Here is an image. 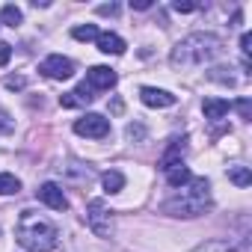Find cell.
Masks as SVG:
<instances>
[{
    "instance_id": "obj_1",
    "label": "cell",
    "mask_w": 252,
    "mask_h": 252,
    "mask_svg": "<svg viewBox=\"0 0 252 252\" xmlns=\"http://www.w3.org/2000/svg\"><path fill=\"white\" fill-rule=\"evenodd\" d=\"M220 54H222V39L220 36H214V33H190L172 48L169 63H172V68L187 71V68H199L205 63H214Z\"/></svg>"
},
{
    "instance_id": "obj_2",
    "label": "cell",
    "mask_w": 252,
    "mask_h": 252,
    "mask_svg": "<svg viewBox=\"0 0 252 252\" xmlns=\"http://www.w3.org/2000/svg\"><path fill=\"white\" fill-rule=\"evenodd\" d=\"M211 205H214V199H211L208 178H190L184 187H175V193L163 202V211L169 217L193 220V217H202L205 211H211Z\"/></svg>"
},
{
    "instance_id": "obj_3",
    "label": "cell",
    "mask_w": 252,
    "mask_h": 252,
    "mask_svg": "<svg viewBox=\"0 0 252 252\" xmlns=\"http://www.w3.org/2000/svg\"><path fill=\"white\" fill-rule=\"evenodd\" d=\"M15 237H18V243H21L27 252H51V249H57V243H60L57 225H54L48 217L36 214V211H21Z\"/></svg>"
},
{
    "instance_id": "obj_4",
    "label": "cell",
    "mask_w": 252,
    "mask_h": 252,
    "mask_svg": "<svg viewBox=\"0 0 252 252\" xmlns=\"http://www.w3.org/2000/svg\"><path fill=\"white\" fill-rule=\"evenodd\" d=\"M86 222L98 237H110L113 234V211L107 208L104 199H92L86 205Z\"/></svg>"
},
{
    "instance_id": "obj_5",
    "label": "cell",
    "mask_w": 252,
    "mask_h": 252,
    "mask_svg": "<svg viewBox=\"0 0 252 252\" xmlns=\"http://www.w3.org/2000/svg\"><path fill=\"white\" fill-rule=\"evenodd\" d=\"M74 134L77 137H89V140H104L110 134V119L101 113H86L74 122Z\"/></svg>"
},
{
    "instance_id": "obj_6",
    "label": "cell",
    "mask_w": 252,
    "mask_h": 252,
    "mask_svg": "<svg viewBox=\"0 0 252 252\" xmlns=\"http://www.w3.org/2000/svg\"><path fill=\"white\" fill-rule=\"evenodd\" d=\"M39 71L45 77H51V80H68L74 74V63L68 57H63V54H51V57H45L39 63Z\"/></svg>"
},
{
    "instance_id": "obj_7",
    "label": "cell",
    "mask_w": 252,
    "mask_h": 252,
    "mask_svg": "<svg viewBox=\"0 0 252 252\" xmlns=\"http://www.w3.org/2000/svg\"><path fill=\"white\" fill-rule=\"evenodd\" d=\"M116 80H119V74H116L113 68H107V65H92V68L86 71V80H83V83H89L95 92H101V89H113Z\"/></svg>"
},
{
    "instance_id": "obj_8",
    "label": "cell",
    "mask_w": 252,
    "mask_h": 252,
    "mask_svg": "<svg viewBox=\"0 0 252 252\" xmlns=\"http://www.w3.org/2000/svg\"><path fill=\"white\" fill-rule=\"evenodd\" d=\"M140 101H143L146 107L163 110V107H172V104H175V95L166 92V89H158V86H143V89H140Z\"/></svg>"
},
{
    "instance_id": "obj_9",
    "label": "cell",
    "mask_w": 252,
    "mask_h": 252,
    "mask_svg": "<svg viewBox=\"0 0 252 252\" xmlns=\"http://www.w3.org/2000/svg\"><path fill=\"white\" fill-rule=\"evenodd\" d=\"M39 202H45V205L54 208V211H68V199H65V193H63L54 181H48V184L39 187Z\"/></svg>"
},
{
    "instance_id": "obj_10",
    "label": "cell",
    "mask_w": 252,
    "mask_h": 252,
    "mask_svg": "<svg viewBox=\"0 0 252 252\" xmlns=\"http://www.w3.org/2000/svg\"><path fill=\"white\" fill-rule=\"evenodd\" d=\"M92 101H95V89H92L89 83H80L77 89L60 95V104H63V107H86V104H92Z\"/></svg>"
},
{
    "instance_id": "obj_11",
    "label": "cell",
    "mask_w": 252,
    "mask_h": 252,
    "mask_svg": "<svg viewBox=\"0 0 252 252\" xmlns=\"http://www.w3.org/2000/svg\"><path fill=\"white\" fill-rule=\"evenodd\" d=\"M228 110H231V104H228L225 98H205V101H202V113H205V119H211V122L225 119Z\"/></svg>"
},
{
    "instance_id": "obj_12",
    "label": "cell",
    "mask_w": 252,
    "mask_h": 252,
    "mask_svg": "<svg viewBox=\"0 0 252 252\" xmlns=\"http://www.w3.org/2000/svg\"><path fill=\"white\" fill-rule=\"evenodd\" d=\"M95 42H98V51H101V54H113V57L125 54V48H128V45H125V39L116 36V33H98Z\"/></svg>"
},
{
    "instance_id": "obj_13",
    "label": "cell",
    "mask_w": 252,
    "mask_h": 252,
    "mask_svg": "<svg viewBox=\"0 0 252 252\" xmlns=\"http://www.w3.org/2000/svg\"><path fill=\"white\" fill-rule=\"evenodd\" d=\"M163 172H166V181H169V187H184V184L193 178V175H190V169H187L181 160H178V163H172V166H166Z\"/></svg>"
},
{
    "instance_id": "obj_14",
    "label": "cell",
    "mask_w": 252,
    "mask_h": 252,
    "mask_svg": "<svg viewBox=\"0 0 252 252\" xmlns=\"http://www.w3.org/2000/svg\"><path fill=\"white\" fill-rule=\"evenodd\" d=\"M184 149H187V137H181V140H172L169 152H166V155H163V160H160V169H166V166L178 163V160H181V155H184Z\"/></svg>"
},
{
    "instance_id": "obj_15",
    "label": "cell",
    "mask_w": 252,
    "mask_h": 252,
    "mask_svg": "<svg viewBox=\"0 0 252 252\" xmlns=\"http://www.w3.org/2000/svg\"><path fill=\"white\" fill-rule=\"evenodd\" d=\"M101 187H104L107 193H119V190L125 187V175H122V172H116V169H110V172H104V175H101Z\"/></svg>"
},
{
    "instance_id": "obj_16",
    "label": "cell",
    "mask_w": 252,
    "mask_h": 252,
    "mask_svg": "<svg viewBox=\"0 0 252 252\" xmlns=\"http://www.w3.org/2000/svg\"><path fill=\"white\" fill-rule=\"evenodd\" d=\"M24 21V15H21V9L15 6V3H6L3 9H0V24H6V27H18Z\"/></svg>"
},
{
    "instance_id": "obj_17",
    "label": "cell",
    "mask_w": 252,
    "mask_h": 252,
    "mask_svg": "<svg viewBox=\"0 0 252 252\" xmlns=\"http://www.w3.org/2000/svg\"><path fill=\"white\" fill-rule=\"evenodd\" d=\"M193 252H237V246L228 243V240H205V243H199Z\"/></svg>"
},
{
    "instance_id": "obj_18",
    "label": "cell",
    "mask_w": 252,
    "mask_h": 252,
    "mask_svg": "<svg viewBox=\"0 0 252 252\" xmlns=\"http://www.w3.org/2000/svg\"><path fill=\"white\" fill-rule=\"evenodd\" d=\"M21 190V181L12 172H0V196H15Z\"/></svg>"
},
{
    "instance_id": "obj_19",
    "label": "cell",
    "mask_w": 252,
    "mask_h": 252,
    "mask_svg": "<svg viewBox=\"0 0 252 252\" xmlns=\"http://www.w3.org/2000/svg\"><path fill=\"white\" fill-rule=\"evenodd\" d=\"M228 178H231L237 187H249V184H252V172H249L246 166H231V169H228Z\"/></svg>"
},
{
    "instance_id": "obj_20",
    "label": "cell",
    "mask_w": 252,
    "mask_h": 252,
    "mask_svg": "<svg viewBox=\"0 0 252 252\" xmlns=\"http://www.w3.org/2000/svg\"><path fill=\"white\" fill-rule=\"evenodd\" d=\"M71 36H74L77 42H92V39H98V27H95V24H80V27L71 30Z\"/></svg>"
},
{
    "instance_id": "obj_21",
    "label": "cell",
    "mask_w": 252,
    "mask_h": 252,
    "mask_svg": "<svg viewBox=\"0 0 252 252\" xmlns=\"http://www.w3.org/2000/svg\"><path fill=\"white\" fill-rule=\"evenodd\" d=\"M12 131H15V119H12L3 107H0V134L6 137V134H12Z\"/></svg>"
},
{
    "instance_id": "obj_22",
    "label": "cell",
    "mask_w": 252,
    "mask_h": 252,
    "mask_svg": "<svg viewBox=\"0 0 252 252\" xmlns=\"http://www.w3.org/2000/svg\"><path fill=\"white\" fill-rule=\"evenodd\" d=\"M172 9H175V12H196V9H199V3H193V0H175Z\"/></svg>"
},
{
    "instance_id": "obj_23",
    "label": "cell",
    "mask_w": 252,
    "mask_h": 252,
    "mask_svg": "<svg viewBox=\"0 0 252 252\" xmlns=\"http://www.w3.org/2000/svg\"><path fill=\"white\" fill-rule=\"evenodd\" d=\"M237 113H240V119H243V122H249V119H252V104H249V98H240V101H237Z\"/></svg>"
},
{
    "instance_id": "obj_24",
    "label": "cell",
    "mask_w": 252,
    "mask_h": 252,
    "mask_svg": "<svg viewBox=\"0 0 252 252\" xmlns=\"http://www.w3.org/2000/svg\"><path fill=\"white\" fill-rule=\"evenodd\" d=\"M249 45H252V36H249V33H243V36H240V51H243V63H249V51H252Z\"/></svg>"
},
{
    "instance_id": "obj_25",
    "label": "cell",
    "mask_w": 252,
    "mask_h": 252,
    "mask_svg": "<svg viewBox=\"0 0 252 252\" xmlns=\"http://www.w3.org/2000/svg\"><path fill=\"white\" fill-rule=\"evenodd\" d=\"M9 57H12V45L0 42V65H6V63H9Z\"/></svg>"
},
{
    "instance_id": "obj_26",
    "label": "cell",
    "mask_w": 252,
    "mask_h": 252,
    "mask_svg": "<svg viewBox=\"0 0 252 252\" xmlns=\"http://www.w3.org/2000/svg\"><path fill=\"white\" fill-rule=\"evenodd\" d=\"M27 80L24 77H6V89H24Z\"/></svg>"
},
{
    "instance_id": "obj_27",
    "label": "cell",
    "mask_w": 252,
    "mask_h": 252,
    "mask_svg": "<svg viewBox=\"0 0 252 252\" xmlns=\"http://www.w3.org/2000/svg\"><path fill=\"white\" fill-rule=\"evenodd\" d=\"M143 137V128L140 125H128V140H140Z\"/></svg>"
},
{
    "instance_id": "obj_28",
    "label": "cell",
    "mask_w": 252,
    "mask_h": 252,
    "mask_svg": "<svg viewBox=\"0 0 252 252\" xmlns=\"http://www.w3.org/2000/svg\"><path fill=\"white\" fill-rule=\"evenodd\" d=\"M131 9H152V0H131Z\"/></svg>"
},
{
    "instance_id": "obj_29",
    "label": "cell",
    "mask_w": 252,
    "mask_h": 252,
    "mask_svg": "<svg viewBox=\"0 0 252 252\" xmlns=\"http://www.w3.org/2000/svg\"><path fill=\"white\" fill-rule=\"evenodd\" d=\"M119 12V6L116 3H107V6H98V15H116Z\"/></svg>"
}]
</instances>
